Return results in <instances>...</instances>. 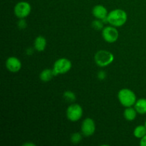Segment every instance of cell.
<instances>
[{
    "label": "cell",
    "instance_id": "cell-1",
    "mask_svg": "<svg viewBox=\"0 0 146 146\" xmlns=\"http://www.w3.org/2000/svg\"><path fill=\"white\" fill-rule=\"evenodd\" d=\"M107 21L108 24L115 27H120L123 26L128 19L127 13L121 9L112 10L107 16Z\"/></svg>",
    "mask_w": 146,
    "mask_h": 146
},
{
    "label": "cell",
    "instance_id": "cell-2",
    "mask_svg": "<svg viewBox=\"0 0 146 146\" xmlns=\"http://www.w3.org/2000/svg\"><path fill=\"white\" fill-rule=\"evenodd\" d=\"M118 98L122 106L127 108L135 105L137 101L135 93L128 88H123L118 93Z\"/></svg>",
    "mask_w": 146,
    "mask_h": 146
},
{
    "label": "cell",
    "instance_id": "cell-3",
    "mask_svg": "<svg viewBox=\"0 0 146 146\" xmlns=\"http://www.w3.org/2000/svg\"><path fill=\"white\" fill-rule=\"evenodd\" d=\"M94 61L98 66H108L114 61V56L112 53L106 50H100L96 53Z\"/></svg>",
    "mask_w": 146,
    "mask_h": 146
},
{
    "label": "cell",
    "instance_id": "cell-4",
    "mask_svg": "<svg viewBox=\"0 0 146 146\" xmlns=\"http://www.w3.org/2000/svg\"><path fill=\"white\" fill-rule=\"evenodd\" d=\"M72 67V63L66 58H61L55 61L53 67L55 76L65 74L71 70Z\"/></svg>",
    "mask_w": 146,
    "mask_h": 146
},
{
    "label": "cell",
    "instance_id": "cell-5",
    "mask_svg": "<svg viewBox=\"0 0 146 146\" xmlns=\"http://www.w3.org/2000/svg\"><path fill=\"white\" fill-rule=\"evenodd\" d=\"M83 108L79 104H74L67 108L66 117L70 121L76 122L83 116Z\"/></svg>",
    "mask_w": 146,
    "mask_h": 146
},
{
    "label": "cell",
    "instance_id": "cell-6",
    "mask_svg": "<svg viewBox=\"0 0 146 146\" xmlns=\"http://www.w3.org/2000/svg\"><path fill=\"white\" fill-rule=\"evenodd\" d=\"M31 11V6L29 2L21 1L17 3L14 8V14L19 19H24L28 17Z\"/></svg>",
    "mask_w": 146,
    "mask_h": 146
},
{
    "label": "cell",
    "instance_id": "cell-7",
    "mask_svg": "<svg viewBox=\"0 0 146 146\" xmlns=\"http://www.w3.org/2000/svg\"><path fill=\"white\" fill-rule=\"evenodd\" d=\"M119 33L113 26L105 27L102 30V37L106 42L112 44L118 40Z\"/></svg>",
    "mask_w": 146,
    "mask_h": 146
},
{
    "label": "cell",
    "instance_id": "cell-8",
    "mask_svg": "<svg viewBox=\"0 0 146 146\" xmlns=\"http://www.w3.org/2000/svg\"><path fill=\"white\" fill-rule=\"evenodd\" d=\"M81 133L86 137H90L94 134L96 131V123L91 118H86L81 123Z\"/></svg>",
    "mask_w": 146,
    "mask_h": 146
},
{
    "label": "cell",
    "instance_id": "cell-9",
    "mask_svg": "<svg viewBox=\"0 0 146 146\" xmlns=\"http://www.w3.org/2000/svg\"><path fill=\"white\" fill-rule=\"evenodd\" d=\"M6 68L11 73H17L21 68V62L15 56L9 57L5 63Z\"/></svg>",
    "mask_w": 146,
    "mask_h": 146
},
{
    "label": "cell",
    "instance_id": "cell-10",
    "mask_svg": "<svg viewBox=\"0 0 146 146\" xmlns=\"http://www.w3.org/2000/svg\"><path fill=\"white\" fill-rule=\"evenodd\" d=\"M92 14L94 17H96V19L103 20L104 19L106 18L108 13V10H107V9L104 6L98 4V5H96L93 8Z\"/></svg>",
    "mask_w": 146,
    "mask_h": 146
},
{
    "label": "cell",
    "instance_id": "cell-11",
    "mask_svg": "<svg viewBox=\"0 0 146 146\" xmlns=\"http://www.w3.org/2000/svg\"><path fill=\"white\" fill-rule=\"evenodd\" d=\"M34 46L37 51H44L46 47V39L45 37L43 36H38L34 40Z\"/></svg>",
    "mask_w": 146,
    "mask_h": 146
},
{
    "label": "cell",
    "instance_id": "cell-12",
    "mask_svg": "<svg viewBox=\"0 0 146 146\" xmlns=\"http://www.w3.org/2000/svg\"><path fill=\"white\" fill-rule=\"evenodd\" d=\"M55 76L53 69L50 68H46L44 69L39 74V78L43 82H48L53 78V77Z\"/></svg>",
    "mask_w": 146,
    "mask_h": 146
},
{
    "label": "cell",
    "instance_id": "cell-13",
    "mask_svg": "<svg viewBox=\"0 0 146 146\" xmlns=\"http://www.w3.org/2000/svg\"><path fill=\"white\" fill-rule=\"evenodd\" d=\"M134 108L138 113L141 115L146 114V98H140L137 100L134 105Z\"/></svg>",
    "mask_w": 146,
    "mask_h": 146
},
{
    "label": "cell",
    "instance_id": "cell-14",
    "mask_svg": "<svg viewBox=\"0 0 146 146\" xmlns=\"http://www.w3.org/2000/svg\"><path fill=\"white\" fill-rule=\"evenodd\" d=\"M137 113H138V112H137L135 108H132V106L127 107L125 111H124L123 116L127 121H133L136 118Z\"/></svg>",
    "mask_w": 146,
    "mask_h": 146
},
{
    "label": "cell",
    "instance_id": "cell-15",
    "mask_svg": "<svg viewBox=\"0 0 146 146\" xmlns=\"http://www.w3.org/2000/svg\"><path fill=\"white\" fill-rule=\"evenodd\" d=\"M133 135L135 138H140V139H141L143 137L145 136L146 135L145 125H138L137 127H135L133 131Z\"/></svg>",
    "mask_w": 146,
    "mask_h": 146
},
{
    "label": "cell",
    "instance_id": "cell-16",
    "mask_svg": "<svg viewBox=\"0 0 146 146\" xmlns=\"http://www.w3.org/2000/svg\"><path fill=\"white\" fill-rule=\"evenodd\" d=\"M63 97L64 99L68 102H74L76 101V94L71 91H66L63 94Z\"/></svg>",
    "mask_w": 146,
    "mask_h": 146
},
{
    "label": "cell",
    "instance_id": "cell-17",
    "mask_svg": "<svg viewBox=\"0 0 146 146\" xmlns=\"http://www.w3.org/2000/svg\"><path fill=\"white\" fill-rule=\"evenodd\" d=\"M91 27L95 30H98V31L103 30V29L104 28V23L101 19H96L92 21V23H91Z\"/></svg>",
    "mask_w": 146,
    "mask_h": 146
},
{
    "label": "cell",
    "instance_id": "cell-18",
    "mask_svg": "<svg viewBox=\"0 0 146 146\" xmlns=\"http://www.w3.org/2000/svg\"><path fill=\"white\" fill-rule=\"evenodd\" d=\"M82 133H74L71 135V138H70V140H71V142L74 144H78L82 140Z\"/></svg>",
    "mask_w": 146,
    "mask_h": 146
},
{
    "label": "cell",
    "instance_id": "cell-19",
    "mask_svg": "<svg viewBox=\"0 0 146 146\" xmlns=\"http://www.w3.org/2000/svg\"><path fill=\"white\" fill-rule=\"evenodd\" d=\"M17 26L20 29H24L27 28V23L24 19H20V20L17 23Z\"/></svg>",
    "mask_w": 146,
    "mask_h": 146
},
{
    "label": "cell",
    "instance_id": "cell-20",
    "mask_svg": "<svg viewBox=\"0 0 146 146\" xmlns=\"http://www.w3.org/2000/svg\"><path fill=\"white\" fill-rule=\"evenodd\" d=\"M106 73L104 71H100L97 74V77L99 80H104L106 78Z\"/></svg>",
    "mask_w": 146,
    "mask_h": 146
},
{
    "label": "cell",
    "instance_id": "cell-21",
    "mask_svg": "<svg viewBox=\"0 0 146 146\" xmlns=\"http://www.w3.org/2000/svg\"><path fill=\"white\" fill-rule=\"evenodd\" d=\"M140 145H141V146H146V135L141 139Z\"/></svg>",
    "mask_w": 146,
    "mask_h": 146
},
{
    "label": "cell",
    "instance_id": "cell-22",
    "mask_svg": "<svg viewBox=\"0 0 146 146\" xmlns=\"http://www.w3.org/2000/svg\"><path fill=\"white\" fill-rule=\"evenodd\" d=\"M32 53H33V50H32V48H27V55H31V54H32Z\"/></svg>",
    "mask_w": 146,
    "mask_h": 146
},
{
    "label": "cell",
    "instance_id": "cell-23",
    "mask_svg": "<svg viewBox=\"0 0 146 146\" xmlns=\"http://www.w3.org/2000/svg\"><path fill=\"white\" fill-rule=\"evenodd\" d=\"M23 145H31V146H34L35 144L34 143H24Z\"/></svg>",
    "mask_w": 146,
    "mask_h": 146
},
{
    "label": "cell",
    "instance_id": "cell-24",
    "mask_svg": "<svg viewBox=\"0 0 146 146\" xmlns=\"http://www.w3.org/2000/svg\"><path fill=\"white\" fill-rule=\"evenodd\" d=\"M145 127H146V121H145Z\"/></svg>",
    "mask_w": 146,
    "mask_h": 146
}]
</instances>
